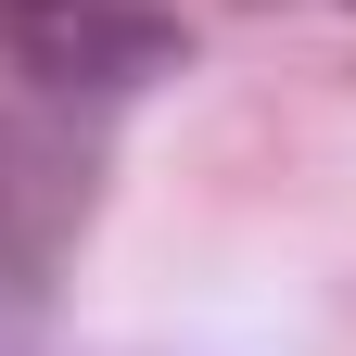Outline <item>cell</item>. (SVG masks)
I'll list each match as a JSON object with an SVG mask.
<instances>
[{"instance_id": "1", "label": "cell", "mask_w": 356, "mask_h": 356, "mask_svg": "<svg viewBox=\"0 0 356 356\" xmlns=\"http://www.w3.org/2000/svg\"><path fill=\"white\" fill-rule=\"evenodd\" d=\"M178 38L165 13H127V0H26L13 13V64L38 76V89H153V76H178Z\"/></svg>"}]
</instances>
